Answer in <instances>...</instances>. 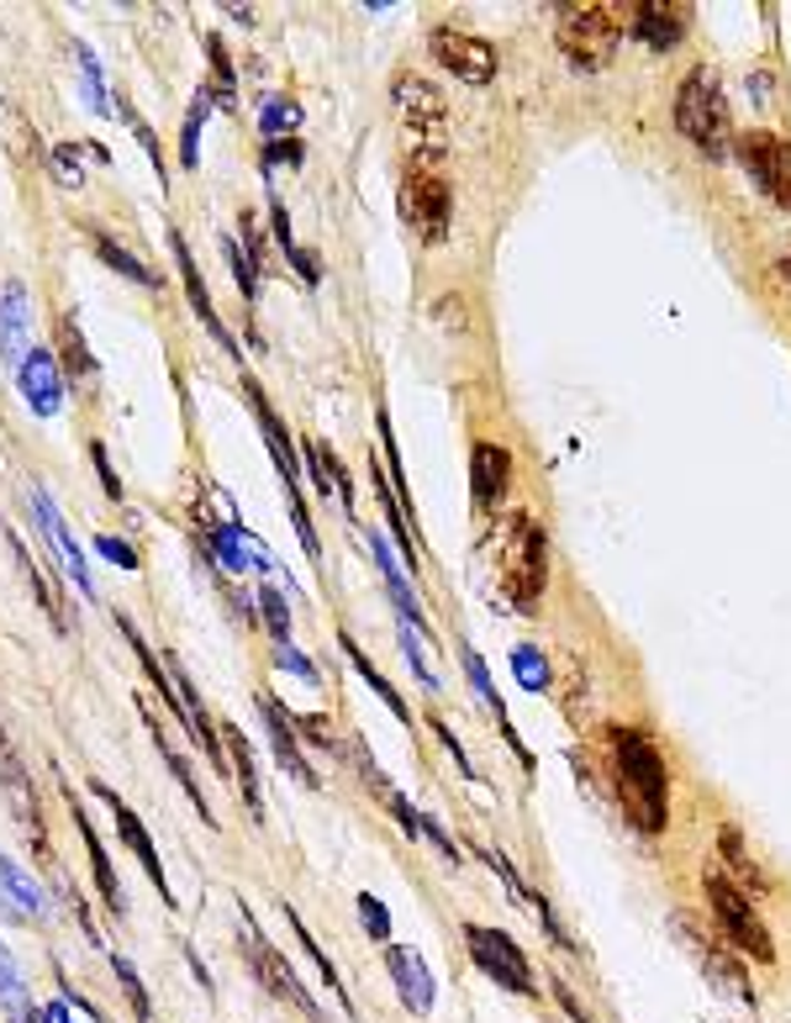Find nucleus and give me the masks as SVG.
Instances as JSON below:
<instances>
[{
    "label": "nucleus",
    "instance_id": "obj_46",
    "mask_svg": "<svg viewBox=\"0 0 791 1023\" xmlns=\"http://www.w3.org/2000/svg\"><path fill=\"white\" fill-rule=\"evenodd\" d=\"M296 734H306L301 744H312V749H338V739H333V722L323 718V712H306V718H296Z\"/></svg>",
    "mask_w": 791,
    "mask_h": 1023
},
{
    "label": "nucleus",
    "instance_id": "obj_17",
    "mask_svg": "<svg viewBox=\"0 0 791 1023\" xmlns=\"http://www.w3.org/2000/svg\"><path fill=\"white\" fill-rule=\"evenodd\" d=\"M96 786V797H101L106 807H111V818H117V834H122L127 839V849H132V855H138V865H142V876H148V882L159 886V897H164V907H175V897H169V882H164V865H159V849H154V839H148V828H142L138 823V813H132V807L122 803V797H117V791H111V786L106 781H90Z\"/></svg>",
    "mask_w": 791,
    "mask_h": 1023
},
{
    "label": "nucleus",
    "instance_id": "obj_28",
    "mask_svg": "<svg viewBox=\"0 0 791 1023\" xmlns=\"http://www.w3.org/2000/svg\"><path fill=\"white\" fill-rule=\"evenodd\" d=\"M227 739V755H233V770H238V786H244V803H248V813H254V823L264 818V797H259V765H254V749L244 744V734L233 728V722H223L217 728Z\"/></svg>",
    "mask_w": 791,
    "mask_h": 1023
},
{
    "label": "nucleus",
    "instance_id": "obj_19",
    "mask_svg": "<svg viewBox=\"0 0 791 1023\" xmlns=\"http://www.w3.org/2000/svg\"><path fill=\"white\" fill-rule=\"evenodd\" d=\"M259 712L264 722H269V739H275V760H280V770H290L301 786H317V770H312V760L301 755V734H296V718L285 712L269 691H259Z\"/></svg>",
    "mask_w": 791,
    "mask_h": 1023
},
{
    "label": "nucleus",
    "instance_id": "obj_15",
    "mask_svg": "<svg viewBox=\"0 0 791 1023\" xmlns=\"http://www.w3.org/2000/svg\"><path fill=\"white\" fill-rule=\"evenodd\" d=\"M675 934L686 940V950L696 955V965L708 971V982L718 986V992H729L733 1003H744V1007H754V986H750V976H744V965L733 961L723 944H712V940H702L696 928H691L686 918H675Z\"/></svg>",
    "mask_w": 791,
    "mask_h": 1023
},
{
    "label": "nucleus",
    "instance_id": "obj_44",
    "mask_svg": "<svg viewBox=\"0 0 791 1023\" xmlns=\"http://www.w3.org/2000/svg\"><path fill=\"white\" fill-rule=\"evenodd\" d=\"M259 607H264V622L275 628V639L290 643V612H285V597L275 591V586H264L259 591Z\"/></svg>",
    "mask_w": 791,
    "mask_h": 1023
},
{
    "label": "nucleus",
    "instance_id": "obj_24",
    "mask_svg": "<svg viewBox=\"0 0 791 1023\" xmlns=\"http://www.w3.org/2000/svg\"><path fill=\"white\" fill-rule=\"evenodd\" d=\"M69 791V786H63ZM69 813H75V828H80V839H85V849H90V870H96V886H101V897H106V907L122 918V907H127V897H122V882H117V870H111V855H106V844H101V834H96V823L85 818V807L75 803V791H69Z\"/></svg>",
    "mask_w": 791,
    "mask_h": 1023
},
{
    "label": "nucleus",
    "instance_id": "obj_54",
    "mask_svg": "<svg viewBox=\"0 0 791 1023\" xmlns=\"http://www.w3.org/2000/svg\"><path fill=\"white\" fill-rule=\"evenodd\" d=\"M386 807L396 813V818H402V834H412V839L423 834V813H412V803H406L402 791H390V797H386Z\"/></svg>",
    "mask_w": 791,
    "mask_h": 1023
},
{
    "label": "nucleus",
    "instance_id": "obj_11",
    "mask_svg": "<svg viewBox=\"0 0 791 1023\" xmlns=\"http://www.w3.org/2000/svg\"><path fill=\"white\" fill-rule=\"evenodd\" d=\"M427 53H433V63H444L448 75L465 85H491L496 69H502L496 42L475 38V32H459V27H433L427 32Z\"/></svg>",
    "mask_w": 791,
    "mask_h": 1023
},
{
    "label": "nucleus",
    "instance_id": "obj_16",
    "mask_svg": "<svg viewBox=\"0 0 791 1023\" xmlns=\"http://www.w3.org/2000/svg\"><path fill=\"white\" fill-rule=\"evenodd\" d=\"M469 491H475V506H481V512H496V506L507 502V491H512L507 443L481 439L475 449H469Z\"/></svg>",
    "mask_w": 791,
    "mask_h": 1023
},
{
    "label": "nucleus",
    "instance_id": "obj_53",
    "mask_svg": "<svg viewBox=\"0 0 791 1023\" xmlns=\"http://www.w3.org/2000/svg\"><path fill=\"white\" fill-rule=\"evenodd\" d=\"M285 259L296 264V275H301L306 285H317V281H323V269H317V254H312V248H301V243H290V248H285Z\"/></svg>",
    "mask_w": 791,
    "mask_h": 1023
},
{
    "label": "nucleus",
    "instance_id": "obj_32",
    "mask_svg": "<svg viewBox=\"0 0 791 1023\" xmlns=\"http://www.w3.org/2000/svg\"><path fill=\"white\" fill-rule=\"evenodd\" d=\"M90 238H96V254H101V259L111 264L117 275H127V281L148 285V291H159V285H164V275H154V269H148V264H142V259H132V254H127L122 243H111V238H106V233H90Z\"/></svg>",
    "mask_w": 791,
    "mask_h": 1023
},
{
    "label": "nucleus",
    "instance_id": "obj_31",
    "mask_svg": "<svg viewBox=\"0 0 791 1023\" xmlns=\"http://www.w3.org/2000/svg\"><path fill=\"white\" fill-rule=\"evenodd\" d=\"M285 923H290V928H296V940H301V950L306 955H312V965H317V971H323V982H327V992H333V997H338V1003H344V1013H354V1003H348V992H344V982H338V971H333V961H327V950H317V940H312V934H306V923H301V913H296V907L285 903Z\"/></svg>",
    "mask_w": 791,
    "mask_h": 1023
},
{
    "label": "nucleus",
    "instance_id": "obj_1",
    "mask_svg": "<svg viewBox=\"0 0 791 1023\" xmlns=\"http://www.w3.org/2000/svg\"><path fill=\"white\" fill-rule=\"evenodd\" d=\"M607 749H612L617 803H623L629 823L639 834H665L670 828V770H665V760H660V749L650 744V734H639V728H612Z\"/></svg>",
    "mask_w": 791,
    "mask_h": 1023
},
{
    "label": "nucleus",
    "instance_id": "obj_43",
    "mask_svg": "<svg viewBox=\"0 0 791 1023\" xmlns=\"http://www.w3.org/2000/svg\"><path fill=\"white\" fill-rule=\"evenodd\" d=\"M527 907L538 913V923H544V934H548V940H554V944H560L565 955H581V944L570 940V934H565V923L554 918V907H548V897H544V892H533V897H527Z\"/></svg>",
    "mask_w": 791,
    "mask_h": 1023
},
{
    "label": "nucleus",
    "instance_id": "obj_5",
    "mask_svg": "<svg viewBox=\"0 0 791 1023\" xmlns=\"http://www.w3.org/2000/svg\"><path fill=\"white\" fill-rule=\"evenodd\" d=\"M554 42L575 75H602L623 48V6H565Z\"/></svg>",
    "mask_w": 791,
    "mask_h": 1023
},
{
    "label": "nucleus",
    "instance_id": "obj_25",
    "mask_svg": "<svg viewBox=\"0 0 791 1023\" xmlns=\"http://www.w3.org/2000/svg\"><path fill=\"white\" fill-rule=\"evenodd\" d=\"M0 897H6V913H11V918H27V923L48 918V897H42V886L32 882L17 860H6V855H0Z\"/></svg>",
    "mask_w": 791,
    "mask_h": 1023
},
{
    "label": "nucleus",
    "instance_id": "obj_45",
    "mask_svg": "<svg viewBox=\"0 0 791 1023\" xmlns=\"http://www.w3.org/2000/svg\"><path fill=\"white\" fill-rule=\"evenodd\" d=\"M296 169V164H301V142L296 138H269L264 142V175H275V169Z\"/></svg>",
    "mask_w": 791,
    "mask_h": 1023
},
{
    "label": "nucleus",
    "instance_id": "obj_35",
    "mask_svg": "<svg viewBox=\"0 0 791 1023\" xmlns=\"http://www.w3.org/2000/svg\"><path fill=\"white\" fill-rule=\"evenodd\" d=\"M48 169H53V180H59L63 190H80L85 185L80 142H53V148H48Z\"/></svg>",
    "mask_w": 791,
    "mask_h": 1023
},
{
    "label": "nucleus",
    "instance_id": "obj_56",
    "mask_svg": "<svg viewBox=\"0 0 791 1023\" xmlns=\"http://www.w3.org/2000/svg\"><path fill=\"white\" fill-rule=\"evenodd\" d=\"M781 275H787V281H791V259H787V264H781Z\"/></svg>",
    "mask_w": 791,
    "mask_h": 1023
},
{
    "label": "nucleus",
    "instance_id": "obj_6",
    "mask_svg": "<svg viewBox=\"0 0 791 1023\" xmlns=\"http://www.w3.org/2000/svg\"><path fill=\"white\" fill-rule=\"evenodd\" d=\"M702 892H708V907H712V918H718V928L729 934L733 955H750V961L771 965L775 961L771 928L760 918V907L729 882V870H702Z\"/></svg>",
    "mask_w": 791,
    "mask_h": 1023
},
{
    "label": "nucleus",
    "instance_id": "obj_7",
    "mask_svg": "<svg viewBox=\"0 0 791 1023\" xmlns=\"http://www.w3.org/2000/svg\"><path fill=\"white\" fill-rule=\"evenodd\" d=\"M238 934H244V961H248V971H254V982L275 997V1003H290L301 1019H312V1023H327V1013L317 1007V997L301 986V976L285 965V955L275 950V944L264 940L259 934V923H254V913L248 907H238Z\"/></svg>",
    "mask_w": 791,
    "mask_h": 1023
},
{
    "label": "nucleus",
    "instance_id": "obj_36",
    "mask_svg": "<svg viewBox=\"0 0 791 1023\" xmlns=\"http://www.w3.org/2000/svg\"><path fill=\"white\" fill-rule=\"evenodd\" d=\"M75 63H80V80H85V96H90V106H96L101 117H111L117 106H111V96H106V85H101V63H96V53H90L85 42H75Z\"/></svg>",
    "mask_w": 791,
    "mask_h": 1023
},
{
    "label": "nucleus",
    "instance_id": "obj_9",
    "mask_svg": "<svg viewBox=\"0 0 791 1023\" xmlns=\"http://www.w3.org/2000/svg\"><path fill=\"white\" fill-rule=\"evenodd\" d=\"M0 797H6V807H11V818H17L21 839L32 844V855L48 865V860H53V849H48V823H42L38 781H32V770L21 765L17 744L6 739V734H0Z\"/></svg>",
    "mask_w": 791,
    "mask_h": 1023
},
{
    "label": "nucleus",
    "instance_id": "obj_4",
    "mask_svg": "<svg viewBox=\"0 0 791 1023\" xmlns=\"http://www.w3.org/2000/svg\"><path fill=\"white\" fill-rule=\"evenodd\" d=\"M390 101H396V117H402L406 127V154H412V164L423 169V175H433V164L448 154V138H444V121H448V101L444 90L433 80H423V75H396L390 80Z\"/></svg>",
    "mask_w": 791,
    "mask_h": 1023
},
{
    "label": "nucleus",
    "instance_id": "obj_38",
    "mask_svg": "<svg viewBox=\"0 0 791 1023\" xmlns=\"http://www.w3.org/2000/svg\"><path fill=\"white\" fill-rule=\"evenodd\" d=\"M111 971H117V982H122L127 1003H132V1013H138V1023L154 1019V1003H148V986H142V976L132 971V961H122V955H111Z\"/></svg>",
    "mask_w": 791,
    "mask_h": 1023
},
{
    "label": "nucleus",
    "instance_id": "obj_49",
    "mask_svg": "<svg viewBox=\"0 0 791 1023\" xmlns=\"http://www.w3.org/2000/svg\"><path fill=\"white\" fill-rule=\"evenodd\" d=\"M90 460H96V475H101V491L111 496V502H122V485H117V470H111V460H106V443L90 439Z\"/></svg>",
    "mask_w": 791,
    "mask_h": 1023
},
{
    "label": "nucleus",
    "instance_id": "obj_27",
    "mask_svg": "<svg viewBox=\"0 0 791 1023\" xmlns=\"http://www.w3.org/2000/svg\"><path fill=\"white\" fill-rule=\"evenodd\" d=\"M301 449H306V470H312L317 491H323V496H333L344 512H354V481H348V470L338 464V454H333V449H323V443H312V439H306Z\"/></svg>",
    "mask_w": 791,
    "mask_h": 1023
},
{
    "label": "nucleus",
    "instance_id": "obj_3",
    "mask_svg": "<svg viewBox=\"0 0 791 1023\" xmlns=\"http://www.w3.org/2000/svg\"><path fill=\"white\" fill-rule=\"evenodd\" d=\"M675 127L708 159H729L733 154V117H729V101H723V85H718V75L708 63H696L681 80V90H675Z\"/></svg>",
    "mask_w": 791,
    "mask_h": 1023
},
{
    "label": "nucleus",
    "instance_id": "obj_21",
    "mask_svg": "<svg viewBox=\"0 0 791 1023\" xmlns=\"http://www.w3.org/2000/svg\"><path fill=\"white\" fill-rule=\"evenodd\" d=\"M169 248H175V264H180V275H185V302H190V312L206 322V333L223 343L233 360L244 364V348L233 343V333L223 327V317H217V306H211V296H206V285H201V269H196V259H190V248H185V238L180 233H169Z\"/></svg>",
    "mask_w": 791,
    "mask_h": 1023
},
{
    "label": "nucleus",
    "instance_id": "obj_51",
    "mask_svg": "<svg viewBox=\"0 0 791 1023\" xmlns=\"http://www.w3.org/2000/svg\"><path fill=\"white\" fill-rule=\"evenodd\" d=\"M96 549H101V554H106L111 564H122V570H138V549H132V543H122V539H111V533H101V539H96Z\"/></svg>",
    "mask_w": 791,
    "mask_h": 1023
},
{
    "label": "nucleus",
    "instance_id": "obj_12",
    "mask_svg": "<svg viewBox=\"0 0 791 1023\" xmlns=\"http://www.w3.org/2000/svg\"><path fill=\"white\" fill-rule=\"evenodd\" d=\"M402 217L423 243H444L448 238V217H454V190H448L438 175L412 169V175L402 180Z\"/></svg>",
    "mask_w": 791,
    "mask_h": 1023
},
{
    "label": "nucleus",
    "instance_id": "obj_52",
    "mask_svg": "<svg viewBox=\"0 0 791 1023\" xmlns=\"http://www.w3.org/2000/svg\"><path fill=\"white\" fill-rule=\"evenodd\" d=\"M402 643H406V665H412V670H417V681L427 686V691H438V676H433V670H427V660H423V643L412 639V628H406L402 633Z\"/></svg>",
    "mask_w": 791,
    "mask_h": 1023
},
{
    "label": "nucleus",
    "instance_id": "obj_33",
    "mask_svg": "<svg viewBox=\"0 0 791 1023\" xmlns=\"http://www.w3.org/2000/svg\"><path fill=\"white\" fill-rule=\"evenodd\" d=\"M0 1007L11 1013L17 1023H27V986H21V971H17V961H11V950L0 944Z\"/></svg>",
    "mask_w": 791,
    "mask_h": 1023
},
{
    "label": "nucleus",
    "instance_id": "obj_47",
    "mask_svg": "<svg viewBox=\"0 0 791 1023\" xmlns=\"http://www.w3.org/2000/svg\"><path fill=\"white\" fill-rule=\"evenodd\" d=\"M275 665H280V670H290V676H301L306 686L317 681V665L306 660V655L296 649V643H280V649H275Z\"/></svg>",
    "mask_w": 791,
    "mask_h": 1023
},
{
    "label": "nucleus",
    "instance_id": "obj_18",
    "mask_svg": "<svg viewBox=\"0 0 791 1023\" xmlns=\"http://www.w3.org/2000/svg\"><path fill=\"white\" fill-rule=\"evenodd\" d=\"M0 354L11 370H21V360L32 354V306H27L21 281L0 285Z\"/></svg>",
    "mask_w": 791,
    "mask_h": 1023
},
{
    "label": "nucleus",
    "instance_id": "obj_2",
    "mask_svg": "<svg viewBox=\"0 0 791 1023\" xmlns=\"http://www.w3.org/2000/svg\"><path fill=\"white\" fill-rule=\"evenodd\" d=\"M496 581H502V597L512 602V612H523V618L538 612L548 591V533L538 518L517 512L507 522L502 549H496Z\"/></svg>",
    "mask_w": 791,
    "mask_h": 1023
},
{
    "label": "nucleus",
    "instance_id": "obj_14",
    "mask_svg": "<svg viewBox=\"0 0 791 1023\" xmlns=\"http://www.w3.org/2000/svg\"><path fill=\"white\" fill-rule=\"evenodd\" d=\"M623 27H629L644 48L670 53L675 42L686 38L691 6H675V0H639V6H623Z\"/></svg>",
    "mask_w": 791,
    "mask_h": 1023
},
{
    "label": "nucleus",
    "instance_id": "obj_55",
    "mask_svg": "<svg viewBox=\"0 0 791 1023\" xmlns=\"http://www.w3.org/2000/svg\"><path fill=\"white\" fill-rule=\"evenodd\" d=\"M27 1023H69V1007H63V1003L32 1007V1013H27Z\"/></svg>",
    "mask_w": 791,
    "mask_h": 1023
},
{
    "label": "nucleus",
    "instance_id": "obj_30",
    "mask_svg": "<svg viewBox=\"0 0 791 1023\" xmlns=\"http://www.w3.org/2000/svg\"><path fill=\"white\" fill-rule=\"evenodd\" d=\"M338 649H344V655H348V665H354V670H359V676H365V681L375 686V697H380V702H386V707H390V712H396V718H402V722H412V707H406L402 697H396V686H390L386 676H380V670L369 665V655H359V643L348 639V633H338Z\"/></svg>",
    "mask_w": 791,
    "mask_h": 1023
},
{
    "label": "nucleus",
    "instance_id": "obj_37",
    "mask_svg": "<svg viewBox=\"0 0 791 1023\" xmlns=\"http://www.w3.org/2000/svg\"><path fill=\"white\" fill-rule=\"evenodd\" d=\"M301 121V106L290 101V96H269L264 101V111H259V127H264V138H290V127Z\"/></svg>",
    "mask_w": 791,
    "mask_h": 1023
},
{
    "label": "nucleus",
    "instance_id": "obj_10",
    "mask_svg": "<svg viewBox=\"0 0 791 1023\" xmlns=\"http://www.w3.org/2000/svg\"><path fill=\"white\" fill-rule=\"evenodd\" d=\"M733 159L744 164V175L754 180V190L791 217V138L744 132V138H733Z\"/></svg>",
    "mask_w": 791,
    "mask_h": 1023
},
{
    "label": "nucleus",
    "instance_id": "obj_39",
    "mask_svg": "<svg viewBox=\"0 0 791 1023\" xmlns=\"http://www.w3.org/2000/svg\"><path fill=\"white\" fill-rule=\"evenodd\" d=\"M512 670H517V681H523L527 691H544L548 686V660L533 649V643H517V649H512Z\"/></svg>",
    "mask_w": 791,
    "mask_h": 1023
},
{
    "label": "nucleus",
    "instance_id": "obj_8",
    "mask_svg": "<svg viewBox=\"0 0 791 1023\" xmlns=\"http://www.w3.org/2000/svg\"><path fill=\"white\" fill-rule=\"evenodd\" d=\"M465 950H469V961L481 965L502 992H512V997H538L533 965H527V955L512 944V934L486 928V923H465Z\"/></svg>",
    "mask_w": 791,
    "mask_h": 1023
},
{
    "label": "nucleus",
    "instance_id": "obj_42",
    "mask_svg": "<svg viewBox=\"0 0 791 1023\" xmlns=\"http://www.w3.org/2000/svg\"><path fill=\"white\" fill-rule=\"evenodd\" d=\"M206 48H211V101L233 106V63H227L223 38H206Z\"/></svg>",
    "mask_w": 791,
    "mask_h": 1023
},
{
    "label": "nucleus",
    "instance_id": "obj_29",
    "mask_svg": "<svg viewBox=\"0 0 791 1023\" xmlns=\"http://www.w3.org/2000/svg\"><path fill=\"white\" fill-rule=\"evenodd\" d=\"M59 360H63V375H69V381H90V375H96V360H90V348H85V333H80V322H75V312L59 317Z\"/></svg>",
    "mask_w": 791,
    "mask_h": 1023
},
{
    "label": "nucleus",
    "instance_id": "obj_13",
    "mask_svg": "<svg viewBox=\"0 0 791 1023\" xmlns=\"http://www.w3.org/2000/svg\"><path fill=\"white\" fill-rule=\"evenodd\" d=\"M27 506H32V518H38V533H42V543L59 554V564H63V576L80 586L85 597L96 591L90 586V570H85V554H80V543H75V533H69V522L59 518V506H53V496L42 491V485H27Z\"/></svg>",
    "mask_w": 791,
    "mask_h": 1023
},
{
    "label": "nucleus",
    "instance_id": "obj_50",
    "mask_svg": "<svg viewBox=\"0 0 791 1023\" xmlns=\"http://www.w3.org/2000/svg\"><path fill=\"white\" fill-rule=\"evenodd\" d=\"M427 728H433V734H438V739H444V749L448 755H454V765H459V770H465L469 781H475V765H469V755L465 749H459V739H454V728H448L444 718H438V712H433V718H427Z\"/></svg>",
    "mask_w": 791,
    "mask_h": 1023
},
{
    "label": "nucleus",
    "instance_id": "obj_34",
    "mask_svg": "<svg viewBox=\"0 0 791 1023\" xmlns=\"http://www.w3.org/2000/svg\"><path fill=\"white\" fill-rule=\"evenodd\" d=\"M211 117V90H196V101L185 111V127H180V164L185 169H196V138H201V121Z\"/></svg>",
    "mask_w": 791,
    "mask_h": 1023
},
{
    "label": "nucleus",
    "instance_id": "obj_48",
    "mask_svg": "<svg viewBox=\"0 0 791 1023\" xmlns=\"http://www.w3.org/2000/svg\"><path fill=\"white\" fill-rule=\"evenodd\" d=\"M359 918H365V928L369 934H375V940H386L390 934V913H386V903H380V897H359Z\"/></svg>",
    "mask_w": 791,
    "mask_h": 1023
},
{
    "label": "nucleus",
    "instance_id": "obj_26",
    "mask_svg": "<svg viewBox=\"0 0 791 1023\" xmlns=\"http://www.w3.org/2000/svg\"><path fill=\"white\" fill-rule=\"evenodd\" d=\"M6 543H11V560H17V570H21V581L32 586V597H38L42 602V612H48V618H53V628H69V607H63V597H59V586L48 581V570H42L38 560H32V554H27V543L17 539V533H11V528H6Z\"/></svg>",
    "mask_w": 791,
    "mask_h": 1023
},
{
    "label": "nucleus",
    "instance_id": "obj_22",
    "mask_svg": "<svg viewBox=\"0 0 791 1023\" xmlns=\"http://www.w3.org/2000/svg\"><path fill=\"white\" fill-rule=\"evenodd\" d=\"M138 707H142V718H148V728H154V749L164 755V765L175 770V781L185 786V797L196 803V813H201V823H206V828H217V813H211V803H206V791H201V781H196V770H190V760H185L180 749H175V739H169V728L159 722L154 702H148V697H138Z\"/></svg>",
    "mask_w": 791,
    "mask_h": 1023
},
{
    "label": "nucleus",
    "instance_id": "obj_20",
    "mask_svg": "<svg viewBox=\"0 0 791 1023\" xmlns=\"http://www.w3.org/2000/svg\"><path fill=\"white\" fill-rule=\"evenodd\" d=\"M17 385H21V396H27V406H32L38 417H53V412L63 406V370L53 364V354H42V348H32V354L21 360Z\"/></svg>",
    "mask_w": 791,
    "mask_h": 1023
},
{
    "label": "nucleus",
    "instance_id": "obj_41",
    "mask_svg": "<svg viewBox=\"0 0 791 1023\" xmlns=\"http://www.w3.org/2000/svg\"><path fill=\"white\" fill-rule=\"evenodd\" d=\"M723 865H729V870L739 876V882H750L754 892L765 886V882H760V870H754V860L744 855V839H739V828H733V823L723 828Z\"/></svg>",
    "mask_w": 791,
    "mask_h": 1023
},
{
    "label": "nucleus",
    "instance_id": "obj_40",
    "mask_svg": "<svg viewBox=\"0 0 791 1023\" xmlns=\"http://www.w3.org/2000/svg\"><path fill=\"white\" fill-rule=\"evenodd\" d=\"M223 248H227V264H233V281H238V296H244V302L254 306V302H259V264L248 259V254H244V248H238L233 238H227Z\"/></svg>",
    "mask_w": 791,
    "mask_h": 1023
},
{
    "label": "nucleus",
    "instance_id": "obj_23",
    "mask_svg": "<svg viewBox=\"0 0 791 1023\" xmlns=\"http://www.w3.org/2000/svg\"><path fill=\"white\" fill-rule=\"evenodd\" d=\"M386 971L396 992H402V1003L412 1013H427L433 1007V976H427V965L417 950H406V944H386Z\"/></svg>",
    "mask_w": 791,
    "mask_h": 1023
}]
</instances>
